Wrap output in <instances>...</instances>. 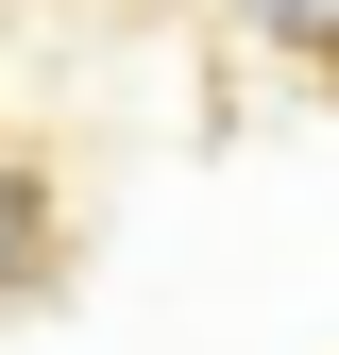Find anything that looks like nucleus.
<instances>
[{
    "label": "nucleus",
    "instance_id": "nucleus-1",
    "mask_svg": "<svg viewBox=\"0 0 339 355\" xmlns=\"http://www.w3.org/2000/svg\"><path fill=\"white\" fill-rule=\"evenodd\" d=\"M51 288H68V187L34 169L17 119H0V322H17V304H51Z\"/></svg>",
    "mask_w": 339,
    "mask_h": 355
},
{
    "label": "nucleus",
    "instance_id": "nucleus-2",
    "mask_svg": "<svg viewBox=\"0 0 339 355\" xmlns=\"http://www.w3.org/2000/svg\"><path fill=\"white\" fill-rule=\"evenodd\" d=\"M238 17H254V34H272V51H288V68H322V85H339V0H238Z\"/></svg>",
    "mask_w": 339,
    "mask_h": 355
}]
</instances>
